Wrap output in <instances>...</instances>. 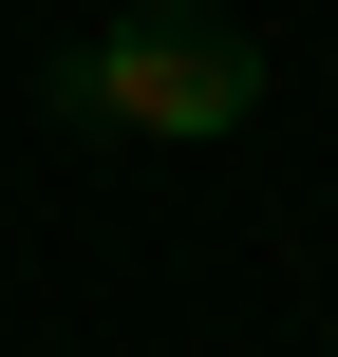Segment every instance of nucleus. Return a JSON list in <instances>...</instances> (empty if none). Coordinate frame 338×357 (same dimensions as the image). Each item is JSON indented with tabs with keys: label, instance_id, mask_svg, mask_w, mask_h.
Masks as SVG:
<instances>
[{
	"label": "nucleus",
	"instance_id": "f257e3e1",
	"mask_svg": "<svg viewBox=\"0 0 338 357\" xmlns=\"http://www.w3.org/2000/svg\"><path fill=\"white\" fill-rule=\"evenodd\" d=\"M56 113H75V132H132V151H207V132L263 113V56H245L226 19H94V38L56 56Z\"/></svg>",
	"mask_w": 338,
	"mask_h": 357
}]
</instances>
